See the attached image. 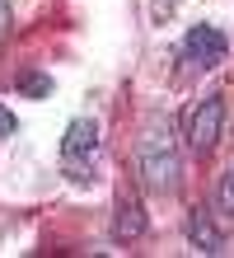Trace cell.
Listing matches in <instances>:
<instances>
[{
	"label": "cell",
	"instance_id": "obj_4",
	"mask_svg": "<svg viewBox=\"0 0 234 258\" xmlns=\"http://www.w3.org/2000/svg\"><path fill=\"white\" fill-rule=\"evenodd\" d=\"M183 52H187V61H197V66H220V61H225V52H229V42H225V33H220V28L197 24L192 33H187Z\"/></svg>",
	"mask_w": 234,
	"mask_h": 258
},
{
	"label": "cell",
	"instance_id": "obj_9",
	"mask_svg": "<svg viewBox=\"0 0 234 258\" xmlns=\"http://www.w3.org/2000/svg\"><path fill=\"white\" fill-rule=\"evenodd\" d=\"M5 33H10V5L0 0V38H5Z\"/></svg>",
	"mask_w": 234,
	"mask_h": 258
},
{
	"label": "cell",
	"instance_id": "obj_5",
	"mask_svg": "<svg viewBox=\"0 0 234 258\" xmlns=\"http://www.w3.org/2000/svg\"><path fill=\"white\" fill-rule=\"evenodd\" d=\"M192 244H201L206 253H225L220 235H215V230H211V221H206V211H192Z\"/></svg>",
	"mask_w": 234,
	"mask_h": 258
},
{
	"label": "cell",
	"instance_id": "obj_3",
	"mask_svg": "<svg viewBox=\"0 0 234 258\" xmlns=\"http://www.w3.org/2000/svg\"><path fill=\"white\" fill-rule=\"evenodd\" d=\"M220 122H225V103L220 99L197 103L192 117H187V146H192V150H211L215 136H220Z\"/></svg>",
	"mask_w": 234,
	"mask_h": 258
},
{
	"label": "cell",
	"instance_id": "obj_2",
	"mask_svg": "<svg viewBox=\"0 0 234 258\" xmlns=\"http://www.w3.org/2000/svg\"><path fill=\"white\" fill-rule=\"evenodd\" d=\"M136 164H140V178H145L150 188H174L178 155H174V141H169L164 132H145V136H140Z\"/></svg>",
	"mask_w": 234,
	"mask_h": 258
},
{
	"label": "cell",
	"instance_id": "obj_8",
	"mask_svg": "<svg viewBox=\"0 0 234 258\" xmlns=\"http://www.w3.org/2000/svg\"><path fill=\"white\" fill-rule=\"evenodd\" d=\"M10 132H14V113L0 103V136H10Z\"/></svg>",
	"mask_w": 234,
	"mask_h": 258
},
{
	"label": "cell",
	"instance_id": "obj_6",
	"mask_svg": "<svg viewBox=\"0 0 234 258\" xmlns=\"http://www.w3.org/2000/svg\"><path fill=\"white\" fill-rule=\"evenodd\" d=\"M145 230V216H140V207L136 202H122V221H117V235L127 239V235H140Z\"/></svg>",
	"mask_w": 234,
	"mask_h": 258
},
{
	"label": "cell",
	"instance_id": "obj_7",
	"mask_svg": "<svg viewBox=\"0 0 234 258\" xmlns=\"http://www.w3.org/2000/svg\"><path fill=\"white\" fill-rule=\"evenodd\" d=\"M220 207H225L229 216H234V169L225 174V188H220Z\"/></svg>",
	"mask_w": 234,
	"mask_h": 258
},
{
	"label": "cell",
	"instance_id": "obj_1",
	"mask_svg": "<svg viewBox=\"0 0 234 258\" xmlns=\"http://www.w3.org/2000/svg\"><path fill=\"white\" fill-rule=\"evenodd\" d=\"M94 155H99V127H94L89 117H75L66 127V136H61V164H66V174L75 183H89Z\"/></svg>",
	"mask_w": 234,
	"mask_h": 258
}]
</instances>
